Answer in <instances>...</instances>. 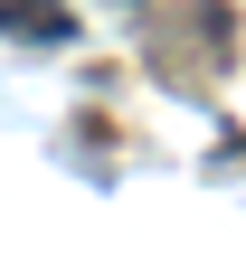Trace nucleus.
I'll list each match as a JSON object with an SVG mask.
<instances>
[{
	"instance_id": "1",
	"label": "nucleus",
	"mask_w": 246,
	"mask_h": 255,
	"mask_svg": "<svg viewBox=\"0 0 246 255\" xmlns=\"http://www.w3.org/2000/svg\"><path fill=\"white\" fill-rule=\"evenodd\" d=\"M0 28H9L19 47H66V38H76V19H66L57 0H0Z\"/></svg>"
}]
</instances>
